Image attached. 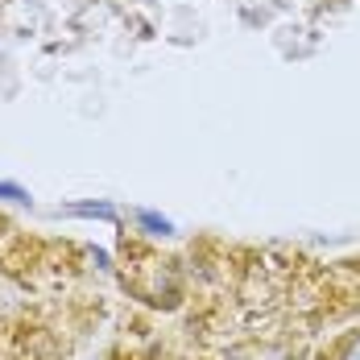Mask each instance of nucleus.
Instances as JSON below:
<instances>
[{
    "label": "nucleus",
    "mask_w": 360,
    "mask_h": 360,
    "mask_svg": "<svg viewBox=\"0 0 360 360\" xmlns=\"http://www.w3.org/2000/svg\"><path fill=\"white\" fill-rule=\"evenodd\" d=\"M63 212L67 216H87V219H116V207L112 203H67Z\"/></svg>",
    "instance_id": "nucleus-1"
},
{
    "label": "nucleus",
    "mask_w": 360,
    "mask_h": 360,
    "mask_svg": "<svg viewBox=\"0 0 360 360\" xmlns=\"http://www.w3.org/2000/svg\"><path fill=\"white\" fill-rule=\"evenodd\" d=\"M352 360H360V352H356V356H352Z\"/></svg>",
    "instance_id": "nucleus-4"
},
{
    "label": "nucleus",
    "mask_w": 360,
    "mask_h": 360,
    "mask_svg": "<svg viewBox=\"0 0 360 360\" xmlns=\"http://www.w3.org/2000/svg\"><path fill=\"white\" fill-rule=\"evenodd\" d=\"M0 199H8V203H30V191H25L21 182H0Z\"/></svg>",
    "instance_id": "nucleus-3"
},
{
    "label": "nucleus",
    "mask_w": 360,
    "mask_h": 360,
    "mask_svg": "<svg viewBox=\"0 0 360 360\" xmlns=\"http://www.w3.org/2000/svg\"><path fill=\"white\" fill-rule=\"evenodd\" d=\"M137 224H141L149 236H170V232H174V224H170V219L158 216V212H149V207H141V212H137Z\"/></svg>",
    "instance_id": "nucleus-2"
}]
</instances>
